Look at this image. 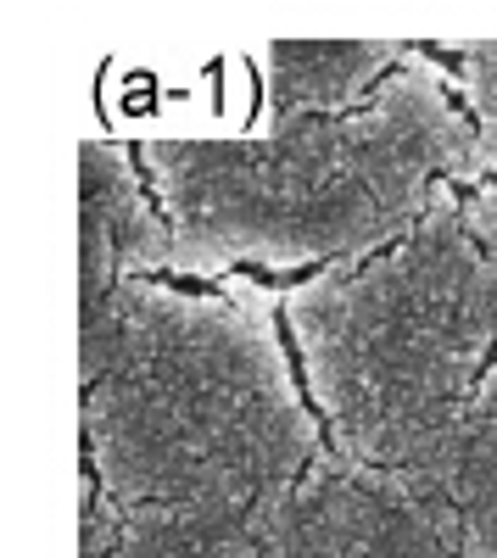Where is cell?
Here are the masks:
<instances>
[{
	"label": "cell",
	"instance_id": "1",
	"mask_svg": "<svg viewBox=\"0 0 497 558\" xmlns=\"http://www.w3.org/2000/svg\"><path fill=\"white\" fill-rule=\"evenodd\" d=\"M78 368L84 475L123 508L246 514L330 447L286 336V286L257 274L118 286L78 313Z\"/></svg>",
	"mask_w": 497,
	"mask_h": 558
},
{
	"label": "cell",
	"instance_id": "2",
	"mask_svg": "<svg viewBox=\"0 0 497 558\" xmlns=\"http://www.w3.org/2000/svg\"><path fill=\"white\" fill-rule=\"evenodd\" d=\"M141 168L173 223L179 286L286 279L364 263L414 235L441 184L470 191L475 118L459 78L414 45L364 107L252 123L235 140H146Z\"/></svg>",
	"mask_w": 497,
	"mask_h": 558
},
{
	"label": "cell",
	"instance_id": "3",
	"mask_svg": "<svg viewBox=\"0 0 497 558\" xmlns=\"http://www.w3.org/2000/svg\"><path fill=\"white\" fill-rule=\"evenodd\" d=\"M286 336L336 458L425 470L497 363V268L459 184L397 246L286 286Z\"/></svg>",
	"mask_w": 497,
	"mask_h": 558
},
{
	"label": "cell",
	"instance_id": "4",
	"mask_svg": "<svg viewBox=\"0 0 497 558\" xmlns=\"http://www.w3.org/2000/svg\"><path fill=\"white\" fill-rule=\"evenodd\" d=\"M291 520L313 558H464L425 470H369L330 447L291 486Z\"/></svg>",
	"mask_w": 497,
	"mask_h": 558
},
{
	"label": "cell",
	"instance_id": "5",
	"mask_svg": "<svg viewBox=\"0 0 497 558\" xmlns=\"http://www.w3.org/2000/svg\"><path fill=\"white\" fill-rule=\"evenodd\" d=\"M173 274V223L151 196L141 151L89 134L78 151V313L118 286Z\"/></svg>",
	"mask_w": 497,
	"mask_h": 558
},
{
	"label": "cell",
	"instance_id": "6",
	"mask_svg": "<svg viewBox=\"0 0 497 558\" xmlns=\"http://www.w3.org/2000/svg\"><path fill=\"white\" fill-rule=\"evenodd\" d=\"M414 57L402 39H268L252 51L257 123L341 118Z\"/></svg>",
	"mask_w": 497,
	"mask_h": 558
},
{
	"label": "cell",
	"instance_id": "7",
	"mask_svg": "<svg viewBox=\"0 0 497 558\" xmlns=\"http://www.w3.org/2000/svg\"><path fill=\"white\" fill-rule=\"evenodd\" d=\"M78 558H263V542H257L252 508L246 514L162 508V502L123 508L101 497V486L84 475Z\"/></svg>",
	"mask_w": 497,
	"mask_h": 558
},
{
	"label": "cell",
	"instance_id": "8",
	"mask_svg": "<svg viewBox=\"0 0 497 558\" xmlns=\"http://www.w3.org/2000/svg\"><path fill=\"white\" fill-rule=\"evenodd\" d=\"M425 475L453 514L464 558H497V363Z\"/></svg>",
	"mask_w": 497,
	"mask_h": 558
},
{
	"label": "cell",
	"instance_id": "9",
	"mask_svg": "<svg viewBox=\"0 0 497 558\" xmlns=\"http://www.w3.org/2000/svg\"><path fill=\"white\" fill-rule=\"evenodd\" d=\"M436 57H453L459 78V96H464V112L475 118V184H492L497 179V39H459V45H431Z\"/></svg>",
	"mask_w": 497,
	"mask_h": 558
},
{
	"label": "cell",
	"instance_id": "10",
	"mask_svg": "<svg viewBox=\"0 0 497 558\" xmlns=\"http://www.w3.org/2000/svg\"><path fill=\"white\" fill-rule=\"evenodd\" d=\"M464 223L475 246L486 252V263L497 268V179L492 184H475V191H464Z\"/></svg>",
	"mask_w": 497,
	"mask_h": 558
}]
</instances>
